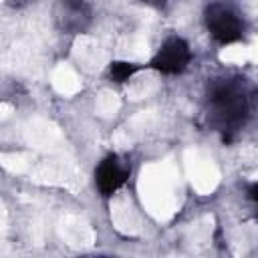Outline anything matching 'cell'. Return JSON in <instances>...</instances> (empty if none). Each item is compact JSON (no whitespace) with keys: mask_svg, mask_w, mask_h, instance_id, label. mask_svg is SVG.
Segmentation results:
<instances>
[{"mask_svg":"<svg viewBox=\"0 0 258 258\" xmlns=\"http://www.w3.org/2000/svg\"><path fill=\"white\" fill-rule=\"evenodd\" d=\"M189 60H191L189 44L179 36H169L163 40V44L151 58L149 67L165 75H177L187 69Z\"/></svg>","mask_w":258,"mask_h":258,"instance_id":"3957f363","label":"cell"},{"mask_svg":"<svg viewBox=\"0 0 258 258\" xmlns=\"http://www.w3.org/2000/svg\"><path fill=\"white\" fill-rule=\"evenodd\" d=\"M139 71V64L135 62H127V60H117V62H111L109 67V75L113 81L117 83H125L129 77H133L135 73Z\"/></svg>","mask_w":258,"mask_h":258,"instance_id":"5b68a950","label":"cell"},{"mask_svg":"<svg viewBox=\"0 0 258 258\" xmlns=\"http://www.w3.org/2000/svg\"><path fill=\"white\" fill-rule=\"evenodd\" d=\"M204 20L212 38L222 44H232L244 34V22L240 14L224 2H212L204 12Z\"/></svg>","mask_w":258,"mask_h":258,"instance_id":"7a4b0ae2","label":"cell"},{"mask_svg":"<svg viewBox=\"0 0 258 258\" xmlns=\"http://www.w3.org/2000/svg\"><path fill=\"white\" fill-rule=\"evenodd\" d=\"M246 95L234 81H220L210 91V117L220 131H236L246 117Z\"/></svg>","mask_w":258,"mask_h":258,"instance_id":"6da1fadb","label":"cell"},{"mask_svg":"<svg viewBox=\"0 0 258 258\" xmlns=\"http://www.w3.org/2000/svg\"><path fill=\"white\" fill-rule=\"evenodd\" d=\"M143 4H147V6H161V4H165V0H141Z\"/></svg>","mask_w":258,"mask_h":258,"instance_id":"8992f818","label":"cell"},{"mask_svg":"<svg viewBox=\"0 0 258 258\" xmlns=\"http://www.w3.org/2000/svg\"><path fill=\"white\" fill-rule=\"evenodd\" d=\"M252 196H254V200H256V204H258V185L254 187V194H252Z\"/></svg>","mask_w":258,"mask_h":258,"instance_id":"52a82bcc","label":"cell"},{"mask_svg":"<svg viewBox=\"0 0 258 258\" xmlns=\"http://www.w3.org/2000/svg\"><path fill=\"white\" fill-rule=\"evenodd\" d=\"M129 175H131V165L125 159H121L119 155H109L97 165L95 183H97V189L101 191V196L109 198V196L117 194L127 183Z\"/></svg>","mask_w":258,"mask_h":258,"instance_id":"277c9868","label":"cell"}]
</instances>
